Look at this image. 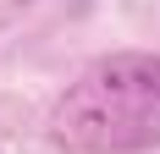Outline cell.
Wrapping results in <instances>:
<instances>
[{"mask_svg":"<svg viewBox=\"0 0 160 154\" xmlns=\"http://www.w3.org/2000/svg\"><path fill=\"white\" fill-rule=\"evenodd\" d=\"M50 138L72 154H144L160 149V55H105L61 94Z\"/></svg>","mask_w":160,"mask_h":154,"instance_id":"cell-1","label":"cell"}]
</instances>
